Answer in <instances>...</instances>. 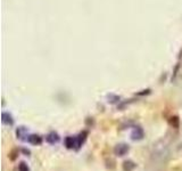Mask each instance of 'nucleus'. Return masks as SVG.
Returning a JSON list of instances; mask_svg holds the SVG:
<instances>
[{
  "instance_id": "nucleus-11",
  "label": "nucleus",
  "mask_w": 182,
  "mask_h": 171,
  "mask_svg": "<svg viewBox=\"0 0 182 171\" xmlns=\"http://www.w3.org/2000/svg\"><path fill=\"white\" fill-rule=\"evenodd\" d=\"M107 99H108V103H110V104H116V103L121 102V97L117 96V95H113V94L108 95Z\"/></svg>"
},
{
  "instance_id": "nucleus-2",
  "label": "nucleus",
  "mask_w": 182,
  "mask_h": 171,
  "mask_svg": "<svg viewBox=\"0 0 182 171\" xmlns=\"http://www.w3.org/2000/svg\"><path fill=\"white\" fill-rule=\"evenodd\" d=\"M143 137H145V131H143V129H142L141 127H140V125L134 127L132 132H131V139L136 142V140L143 139Z\"/></svg>"
},
{
  "instance_id": "nucleus-15",
  "label": "nucleus",
  "mask_w": 182,
  "mask_h": 171,
  "mask_svg": "<svg viewBox=\"0 0 182 171\" xmlns=\"http://www.w3.org/2000/svg\"><path fill=\"white\" fill-rule=\"evenodd\" d=\"M21 152H22L24 155H26V156L31 155V151H30V149H26V148H22V149H21Z\"/></svg>"
},
{
  "instance_id": "nucleus-6",
  "label": "nucleus",
  "mask_w": 182,
  "mask_h": 171,
  "mask_svg": "<svg viewBox=\"0 0 182 171\" xmlns=\"http://www.w3.org/2000/svg\"><path fill=\"white\" fill-rule=\"evenodd\" d=\"M64 145L67 149H75L76 148V137L67 136L64 139Z\"/></svg>"
},
{
  "instance_id": "nucleus-1",
  "label": "nucleus",
  "mask_w": 182,
  "mask_h": 171,
  "mask_svg": "<svg viewBox=\"0 0 182 171\" xmlns=\"http://www.w3.org/2000/svg\"><path fill=\"white\" fill-rule=\"evenodd\" d=\"M129 151H130V146L128 145V144H124V142H122V144H117L115 147H114V154L116 155V156H125L126 154L129 153Z\"/></svg>"
},
{
  "instance_id": "nucleus-4",
  "label": "nucleus",
  "mask_w": 182,
  "mask_h": 171,
  "mask_svg": "<svg viewBox=\"0 0 182 171\" xmlns=\"http://www.w3.org/2000/svg\"><path fill=\"white\" fill-rule=\"evenodd\" d=\"M87 138H88V131L87 130H83L81 131L79 135L76 136V151H79L80 148L82 147V145L85 142V140H87Z\"/></svg>"
},
{
  "instance_id": "nucleus-3",
  "label": "nucleus",
  "mask_w": 182,
  "mask_h": 171,
  "mask_svg": "<svg viewBox=\"0 0 182 171\" xmlns=\"http://www.w3.org/2000/svg\"><path fill=\"white\" fill-rule=\"evenodd\" d=\"M16 137L19 139V140H22V142H28V128L24 127V125L18 127L16 129Z\"/></svg>"
},
{
  "instance_id": "nucleus-12",
  "label": "nucleus",
  "mask_w": 182,
  "mask_h": 171,
  "mask_svg": "<svg viewBox=\"0 0 182 171\" xmlns=\"http://www.w3.org/2000/svg\"><path fill=\"white\" fill-rule=\"evenodd\" d=\"M18 171H30V168L25 162H21L18 164Z\"/></svg>"
},
{
  "instance_id": "nucleus-8",
  "label": "nucleus",
  "mask_w": 182,
  "mask_h": 171,
  "mask_svg": "<svg viewBox=\"0 0 182 171\" xmlns=\"http://www.w3.org/2000/svg\"><path fill=\"white\" fill-rule=\"evenodd\" d=\"M1 121L4 124H7V125H13L14 124V118L10 113L8 112H2L1 114Z\"/></svg>"
},
{
  "instance_id": "nucleus-7",
  "label": "nucleus",
  "mask_w": 182,
  "mask_h": 171,
  "mask_svg": "<svg viewBox=\"0 0 182 171\" xmlns=\"http://www.w3.org/2000/svg\"><path fill=\"white\" fill-rule=\"evenodd\" d=\"M43 142V139H42V137L40 136V135H28V142H30L31 145H33V146H39L41 145Z\"/></svg>"
},
{
  "instance_id": "nucleus-9",
  "label": "nucleus",
  "mask_w": 182,
  "mask_h": 171,
  "mask_svg": "<svg viewBox=\"0 0 182 171\" xmlns=\"http://www.w3.org/2000/svg\"><path fill=\"white\" fill-rule=\"evenodd\" d=\"M122 166H123V170L124 171H133L136 168V164L133 161H131V160H126V161L123 162Z\"/></svg>"
},
{
  "instance_id": "nucleus-14",
  "label": "nucleus",
  "mask_w": 182,
  "mask_h": 171,
  "mask_svg": "<svg viewBox=\"0 0 182 171\" xmlns=\"http://www.w3.org/2000/svg\"><path fill=\"white\" fill-rule=\"evenodd\" d=\"M150 94V89H146V90H142L141 92H138L136 95L138 96H145V95H149Z\"/></svg>"
},
{
  "instance_id": "nucleus-5",
  "label": "nucleus",
  "mask_w": 182,
  "mask_h": 171,
  "mask_svg": "<svg viewBox=\"0 0 182 171\" xmlns=\"http://www.w3.org/2000/svg\"><path fill=\"white\" fill-rule=\"evenodd\" d=\"M46 140H47V142H49L50 145H55V144H57L60 140V137H59V135L57 134L56 131H50L46 136Z\"/></svg>"
},
{
  "instance_id": "nucleus-13",
  "label": "nucleus",
  "mask_w": 182,
  "mask_h": 171,
  "mask_svg": "<svg viewBox=\"0 0 182 171\" xmlns=\"http://www.w3.org/2000/svg\"><path fill=\"white\" fill-rule=\"evenodd\" d=\"M17 155H18V151H17V149H14V151L9 154V158H10L11 161H15L17 158Z\"/></svg>"
},
{
  "instance_id": "nucleus-10",
  "label": "nucleus",
  "mask_w": 182,
  "mask_h": 171,
  "mask_svg": "<svg viewBox=\"0 0 182 171\" xmlns=\"http://www.w3.org/2000/svg\"><path fill=\"white\" fill-rule=\"evenodd\" d=\"M169 122H170L171 127L174 128V129H178V128L180 127V119H179L178 116H172Z\"/></svg>"
}]
</instances>
